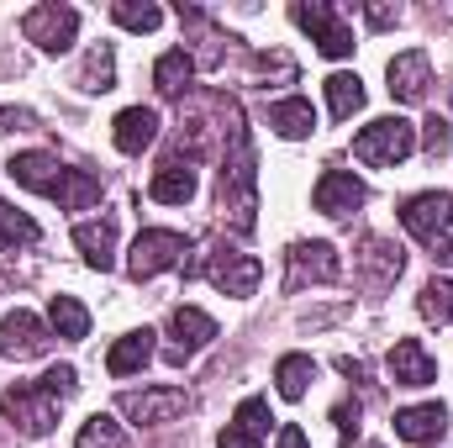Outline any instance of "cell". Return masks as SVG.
I'll return each mask as SVG.
<instances>
[{
	"label": "cell",
	"instance_id": "obj_14",
	"mask_svg": "<svg viewBox=\"0 0 453 448\" xmlns=\"http://www.w3.org/2000/svg\"><path fill=\"white\" fill-rule=\"evenodd\" d=\"M148 196H153V201H164V206H185V201L196 196V169H190V153H169V158L158 164V174H153Z\"/></svg>",
	"mask_w": 453,
	"mask_h": 448
},
{
	"label": "cell",
	"instance_id": "obj_35",
	"mask_svg": "<svg viewBox=\"0 0 453 448\" xmlns=\"http://www.w3.org/2000/svg\"><path fill=\"white\" fill-rule=\"evenodd\" d=\"M37 127V116L21 112V106H0V132H32Z\"/></svg>",
	"mask_w": 453,
	"mask_h": 448
},
{
	"label": "cell",
	"instance_id": "obj_37",
	"mask_svg": "<svg viewBox=\"0 0 453 448\" xmlns=\"http://www.w3.org/2000/svg\"><path fill=\"white\" fill-rule=\"evenodd\" d=\"M217 448H264V444H258V438H253V433H242V428H237V422H232V428H226L222 438H217Z\"/></svg>",
	"mask_w": 453,
	"mask_h": 448
},
{
	"label": "cell",
	"instance_id": "obj_3",
	"mask_svg": "<svg viewBox=\"0 0 453 448\" xmlns=\"http://www.w3.org/2000/svg\"><path fill=\"white\" fill-rule=\"evenodd\" d=\"M180 253H190V237H185V232L148 227V232H137V243H132V253H127V269H132V280H153V274L174 269Z\"/></svg>",
	"mask_w": 453,
	"mask_h": 448
},
{
	"label": "cell",
	"instance_id": "obj_42",
	"mask_svg": "<svg viewBox=\"0 0 453 448\" xmlns=\"http://www.w3.org/2000/svg\"><path fill=\"white\" fill-rule=\"evenodd\" d=\"M449 96H453V85H449Z\"/></svg>",
	"mask_w": 453,
	"mask_h": 448
},
{
	"label": "cell",
	"instance_id": "obj_43",
	"mask_svg": "<svg viewBox=\"0 0 453 448\" xmlns=\"http://www.w3.org/2000/svg\"><path fill=\"white\" fill-rule=\"evenodd\" d=\"M0 290H5V285H0Z\"/></svg>",
	"mask_w": 453,
	"mask_h": 448
},
{
	"label": "cell",
	"instance_id": "obj_23",
	"mask_svg": "<svg viewBox=\"0 0 453 448\" xmlns=\"http://www.w3.org/2000/svg\"><path fill=\"white\" fill-rule=\"evenodd\" d=\"M48 322H53V333L69 337V343L90 337V312H85L74 296H53V301H48Z\"/></svg>",
	"mask_w": 453,
	"mask_h": 448
},
{
	"label": "cell",
	"instance_id": "obj_2",
	"mask_svg": "<svg viewBox=\"0 0 453 448\" xmlns=\"http://www.w3.org/2000/svg\"><path fill=\"white\" fill-rule=\"evenodd\" d=\"M411 148H417V127H411L406 116H380V121H369V127L353 137V158L369 164V169H390V164H401Z\"/></svg>",
	"mask_w": 453,
	"mask_h": 448
},
{
	"label": "cell",
	"instance_id": "obj_15",
	"mask_svg": "<svg viewBox=\"0 0 453 448\" xmlns=\"http://www.w3.org/2000/svg\"><path fill=\"white\" fill-rule=\"evenodd\" d=\"M306 280H338V253L333 243H296L290 248V290H301Z\"/></svg>",
	"mask_w": 453,
	"mask_h": 448
},
{
	"label": "cell",
	"instance_id": "obj_22",
	"mask_svg": "<svg viewBox=\"0 0 453 448\" xmlns=\"http://www.w3.org/2000/svg\"><path fill=\"white\" fill-rule=\"evenodd\" d=\"M74 243L85 253L90 269H111V248H116V222H80L74 227Z\"/></svg>",
	"mask_w": 453,
	"mask_h": 448
},
{
	"label": "cell",
	"instance_id": "obj_40",
	"mask_svg": "<svg viewBox=\"0 0 453 448\" xmlns=\"http://www.w3.org/2000/svg\"><path fill=\"white\" fill-rule=\"evenodd\" d=\"M280 448H306V433L290 422V428H280Z\"/></svg>",
	"mask_w": 453,
	"mask_h": 448
},
{
	"label": "cell",
	"instance_id": "obj_10",
	"mask_svg": "<svg viewBox=\"0 0 453 448\" xmlns=\"http://www.w3.org/2000/svg\"><path fill=\"white\" fill-rule=\"evenodd\" d=\"M390 96L395 101H406V106H417V101H427V85H433V58L422 53V48H411V53H401V58H390Z\"/></svg>",
	"mask_w": 453,
	"mask_h": 448
},
{
	"label": "cell",
	"instance_id": "obj_4",
	"mask_svg": "<svg viewBox=\"0 0 453 448\" xmlns=\"http://www.w3.org/2000/svg\"><path fill=\"white\" fill-rule=\"evenodd\" d=\"M290 21L306 27L311 42H317L327 58H348V53H353V32H348V21H342L333 5H322V0H311V5H290Z\"/></svg>",
	"mask_w": 453,
	"mask_h": 448
},
{
	"label": "cell",
	"instance_id": "obj_9",
	"mask_svg": "<svg viewBox=\"0 0 453 448\" xmlns=\"http://www.w3.org/2000/svg\"><path fill=\"white\" fill-rule=\"evenodd\" d=\"M169 364H185L196 348H206L211 337H217V322L201 312V306H174V317H169Z\"/></svg>",
	"mask_w": 453,
	"mask_h": 448
},
{
	"label": "cell",
	"instance_id": "obj_1",
	"mask_svg": "<svg viewBox=\"0 0 453 448\" xmlns=\"http://www.w3.org/2000/svg\"><path fill=\"white\" fill-rule=\"evenodd\" d=\"M74 369L69 364H53L42 380H27V385H11L5 396H0V412L11 417V428H21L27 438H42L53 422H58V406H64V396H74Z\"/></svg>",
	"mask_w": 453,
	"mask_h": 448
},
{
	"label": "cell",
	"instance_id": "obj_8",
	"mask_svg": "<svg viewBox=\"0 0 453 448\" xmlns=\"http://www.w3.org/2000/svg\"><path fill=\"white\" fill-rule=\"evenodd\" d=\"M185 406H190V396H185V390H174V385H169V390H127V396H121V412H127L137 428L174 422Z\"/></svg>",
	"mask_w": 453,
	"mask_h": 448
},
{
	"label": "cell",
	"instance_id": "obj_30",
	"mask_svg": "<svg viewBox=\"0 0 453 448\" xmlns=\"http://www.w3.org/2000/svg\"><path fill=\"white\" fill-rule=\"evenodd\" d=\"M111 16L127 27V32H153V27L164 21V11H158V5H137V0H116Z\"/></svg>",
	"mask_w": 453,
	"mask_h": 448
},
{
	"label": "cell",
	"instance_id": "obj_41",
	"mask_svg": "<svg viewBox=\"0 0 453 448\" xmlns=\"http://www.w3.org/2000/svg\"><path fill=\"white\" fill-rule=\"evenodd\" d=\"M369 448H380V444H369Z\"/></svg>",
	"mask_w": 453,
	"mask_h": 448
},
{
	"label": "cell",
	"instance_id": "obj_38",
	"mask_svg": "<svg viewBox=\"0 0 453 448\" xmlns=\"http://www.w3.org/2000/svg\"><path fill=\"white\" fill-rule=\"evenodd\" d=\"M364 16H369V27H395L401 21V11H390V5H364Z\"/></svg>",
	"mask_w": 453,
	"mask_h": 448
},
{
	"label": "cell",
	"instance_id": "obj_18",
	"mask_svg": "<svg viewBox=\"0 0 453 448\" xmlns=\"http://www.w3.org/2000/svg\"><path fill=\"white\" fill-rule=\"evenodd\" d=\"M358 269L369 274V285H374V290H385V285H395V280H401V269H406V259H401V248H395L390 237H364V253H358Z\"/></svg>",
	"mask_w": 453,
	"mask_h": 448
},
{
	"label": "cell",
	"instance_id": "obj_34",
	"mask_svg": "<svg viewBox=\"0 0 453 448\" xmlns=\"http://www.w3.org/2000/svg\"><path fill=\"white\" fill-rule=\"evenodd\" d=\"M333 422H338L342 448H348V444H353V433H358V401H342L338 412H333Z\"/></svg>",
	"mask_w": 453,
	"mask_h": 448
},
{
	"label": "cell",
	"instance_id": "obj_36",
	"mask_svg": "<svg viewBox=\"0 0 453 448\" xmlns=\"http://www.w3.org/2000/svg\"><path fill=\"white\" fill-rule=\"evenodd\" d=\"M449 121H443V116H433V121H427V143H422V148H427V153H433V158H438V153H449Z\"/></svg>",
	"mask_w": 453,
	"mask_h": 448
},
{
	"label": "cell",
	"instance_id": "obj_32",
	"mask_svg": "<svg viewBox=\"0 0 453 448\" xmlns=\"http://www.w3.org/2000/svg\"><path fill=\"white\" fill-rule=\"evenodd\" d=\"M80 85H85V90H111V85H116L111 48H90V58H85V74H80Z\"/></svg>",
	"mask_w": 453,
	"mask_h": 448
},
{
	"label": "cell",
	"instance_id": "obj_25",
	"mask_svg": "<svg viewBox=\"0 0 453 448\" xmlns=\"http://www.w3.org/2000/svg\"><path fill=\"white\" fill-rule=\"evenodd\" d=\"M190 69H196V64H190V53H185V48H169V53L153 64V85H158L164 96H185Z\"/></svg>",
	"mask_w": 453,
	"mask_h": 448
},
{
	"label": "cell",
	"instance_id": "obj_17",
	"mask_svg": "<svg viewBox=\"0 0 453 448\" xmlns=\"http://www.w3.org/2000/svg\"><path fill=\"white\" fill-rule=\"evenodd\" d=\"M390 380L395 385H433L438 380V364H433V353L417 337H401L390 348Z\"/></svg>",
	"mask_w": 453,
	"mask_h": 448
},
{
	"label": "cell",
	"instance_id": "obj_39",
	"mask_svg": "<svg viewBox=\"0 0 453 448\" xmlns=\"http://www.w3.org/2000/svg\"><path fill=\"white\" fill-rule=\"evenodd\" d=\"M433 259H438V264H449V269H453V227L443 232V237H438V243H433Z\"/></svg>",
	"mask_w": 453,
	"mask_h": 448
},
{
	"label": "cell",
	"instance_id": "obj_26",
	"mask_svg": "<svg viewBox=\"0 0 453 448\" xmlns=\"http://www.w3.org/2000/svg\"><path fill=\"white\" fill-rule=\"evenodd\" d=\"M327 106H333L338 121H348V116L364 106V80H358V74H333V80H327Z\"/></svg>",
	"mask_w": 453,
	"mask_h": 448
},
{
	"label": "cell",
	"instance_id": "obj_20",
	"mask_svg": "<svg viewBox=\"0 0 453 448\" xmlns=\"http://www.w3.org/2000/svg\"><path fill=\"white\" fill-rule=\"evenodd\" d=\"M269 127H274L280 137H311V132H317V112H311L306 96H290V101L269 106Z\"/></svg>",
	"mask_w": 453,
	"mask_h": 448
},
{
	"label": "cell",
	"instance_id": "obj_7",
	"mask_svg": "<svg viewBox=\"0 0 453 448\" xmlns=\"http://www.w3.org/2000/svg\"><path fill=\"white\" fill-rule=\"evenodd\" d=\"M196 274H211V285L226 290V296H253L258 290V274L264 264L253 253H232V248H217L211 264H196Z\"/></svg>",
	"mask_w": 453,
	"mask_h": 448
},
{
	"label": "cell",
	"instance_id": "obj_19",
	"mask_svg": "<svg viewBox=\"0 0 453 448\" xmlns=\"http://www.w3.org/2000/svg\"><path fill=\"white\" fill-rule=\"evenodd\" d=\"M153 137H158V112H153V106H127L111 127V143L121 153H142Z\"/></svg>",
	"mask_w": 453,
	"mask_h": 448
},
{
	"label": "cell",
	"instance_id": "obj_31",
	"mask_svg": "<svg viewBox=\"0 0 453 448\" xmlns=\"http://www.w3.org/2000/svg\"><path fill=\"white\" fill-rule=\"evenodd\" d=\"M74 444L80 448H127V438H121V428H116L111 417H90Z\"/></svg>",
	"mask_w": 453,
	"mask_h": 448
},
{
	"label": "cell",
	"instance_id": "obj_21",
	"mask_svg": "<svg viewBox=\"0 0 453 448\" xmlns=\"http://www.w3.org/2000/svg\"><path fill=\"white\" fill-rule=\"evenodd\" d=\"M148 359H153V333L142 328V333H127L111 353H106V369H111L116 380H127V375H137Z\"/></svg>",
	"mask_w": 453,
	"mask_h": 448
},
{
	"label": "cell",
	"instance_id": "obj_28",
	"mask_svg": "<svg viewBox=\"0 0 453 448\" xmlns=\"http://www.w3.org/2000/svg\"><path fill=\"white\" fill-rule=\"evenodd\" d=\"M37 237H42V232H37L32 217H21L16 206L0 201V248H27V243H37Z\"/></svg>",
	"mask_w": 453,
	"mask_h": 448
},
{
	"label": "cell",
	"instance_id": "obj_24",
	"mask_svg": "<svg viewBox=\"0 0 453 448\" xmlns=\"http://www.w3.org/2000/svg\"><path fill=\"white\" fill-rule=\"evenodd\" d=\"M274 380H280V396H285V401H301L306 385L317 380V364H311L306 353H285V359L274 364Z\"/></svg>",
	"mask_w": 453,
	"mask_h": 448
},
{
	"label": "cell",
	"instance_id": "obj_33",
	"mask_svg": "<svg viewBox=\"0 0 453 448\" xmlns=\"http://www.w3.org/2000/svg\"><path fill=\"white\" fill-rule=\"evenodd\" d=\"M232 422H237L242 433H253V438H264L274 417H269V401H264V396H248V401L237 406V417H232Z\"/></svg>",
	"mask_w": 453,
	"mask_h": 448
},
{
	"label": "cell",
	"instance_id": "obj_27",
	"mask_svg": "<svg viewBox=\"0 0 453 448\" xmlns=\"http://www.w3.org/2000/svg\"><path fill=\"white\" fill-rule=\"evenodd\" d=\"M96 196H101V180H90V174H85V169H69V174H64V185H58V196H53V201H58V206H69V212H80V206H90V201H96Z\"/></svg>",
	"mask_w": 453,
	"mask_h": 448
},
{
	"label": "cell",
	"instance_id": "obj_12",
	"mask_svg": "<svg viewBox=\"0 0 453 448\" xmlns=\"http://www.w3.org/2000/svg\"><path fill=\"white\" fill-rule=\"evenodd\" d=\"M48 328L32 317V312H11L5 322H0V353L5 359H37V353H48Z\"/></svg>",
	"mask_w": 453,
	"mask_h": 448
},
{
	"label": "cell",
	"instance_id": "obj_13",
	"mask_svg": "<svg viewBox=\"0 0 453 448\" xmlns=\"http://www.w3.org/2000/svg\"><path fill=\"white\" fill-rule=\"evenodd\" d=\"M311 201H317V212H322V217H348V212H358V206H364V185H358L348 169H327V174L317 180Z\"/></svg>",
	"mask_w": 453,
	"mask_h": 448
},
{
	"label": "cell",
	"instance_id": "obj_16",
	"mask_svg": "<svg viewBox=\"0 0 453 448\" xmlns=\"http://www.w3.org/2000/svg\"><path fill=\"white\" fill-rule=\"evenodd\" d=\"M443 433H449V406L443 401L395 412V438H406V444H438Z\"/></svg>",
	"mask_w": 453,
	"mask_h": 448
},
{
	"label": "cell",
	"instance_id": "obj_5",
	"mask_svg": "<svg viewBox=\"0 0 453 448\" xmlns=\"http://www.w3.org/2000/svg\"><path fill=\"white\" fill-rule=\"evenodd\" d=\"M401 227L433 248V243L453 227V196H449V190H422V196L401 201Z\"/></svg>",
	"mask_w": 453,
	"mask_h": 448
},
{
	"label": "cell",
	"instance_id": "obj_6",
	"mask_svg": "<svg viewBox=\"0 0 453 448\" xmlns=\"http://www.w3.org/2000/svg\"><path fill=\"white\" fill-rule=\"evenodd\" d=\"M21 32H27V42H37L42 53H64V48L74 42V32H80V11H74V5H37V11L21 16Z\"/></svg>",
	"mask_w": 453,
	"mask_h": 448
},
{
	"label": "cell",
	"instance_id": "obj_11",
	"mask_svg": "<svg viewBox=\"0 0 453 448\" xmlns=\"http://www.w3.org/2000/svg\"><path fill=\"white\" fill-rule=\"evenodd\" d=\"M5 174L21 185V190H37V196H58V185H64V164L53 158V153H16L11 164H5Z\"/></svg>",
	"mask_w": 453,
	"mask_h": 448
},
{
	"label": "cell",
	"instance_id": "obj_29",
	"mask_svg": "<svg viewBox=\"0 0 453 448\" xmlns=\"http://www.w3.org/2000/svg\"><path fill=\"white\" fill-rule=\"evenodd\" d=\"M417 306H422L427 322H453V280H427Z\"/></svg>",
	"mask_w": 453,
	"mask_h": 448
}]
</instances>
